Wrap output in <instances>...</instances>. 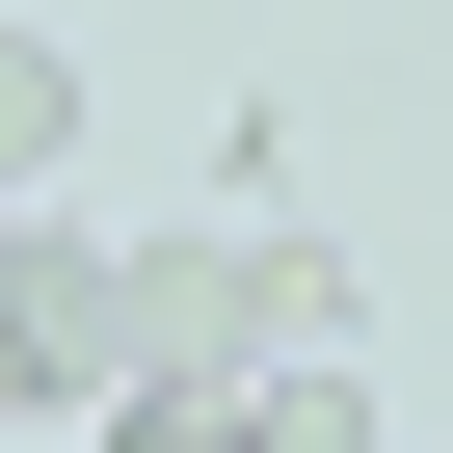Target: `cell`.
<instances>
[{
  "label": "cell",
  "mask_w": 453,
  "mask_h": 453,
  "mask_svg": "<svg viewBox=\"0 0 453 453\" xmlns=\"http://www.w3.org/2000/svg\"><path fill=\"white\" fill-rule=\"evenodd\" d=\"M0 241H27V213H0Z\"/></svg>",
  "instance_id": "6"
},
{
  "label": "cell",
  "mask_w": 453,
  "mask_h": 453,
  "mask_svg": "<svg viewBox=\"0 0 453 453\" xmlns=\"http://www.w3.org/2000/svg\"><path fill=\"white\" fill-rule=\"evenodd\" d=\"M267 453H373V400H347V347H320V373H267Z\"/></svg>",
  "instance_id": "5"
},
{
  "label": "cell",
  "mask_w": 453,
  "mask_h": 453,
  "mask_svg": "<svg viewBox=\"0 0 453 453\" xmlns=\"http://www.w3.org/2000/svg\"><path fill=\"white\" fill-rule=\"evenodd\" d=\"M134 373H160V320H134V241L27 213V241H0V400H27V426H107Z\"/></svg>",
  "instance_id": "2"
},
{
  "label": "cell",
  "mask_w": 453,
  "mask_h": 453,
  "mask_svg": "<svg viewBox=\"0 0 453 453\" xmlns=\"http://www.w3.org/2000/svg\"><path fill=\"white\" fill-rule=\"evenodd\" d=\"M134 320H160V373H320L347 347V267L294 241V213H187V241H134Z\"/></svg>",
  "instance_id": "1"
},
{
  "label": "cell",
  "mask_w": 453,
  "mask_h": 453,
  "mask_svg": "<svg viewBox=\"0 0 453 453\" xmlns=\"http://www.w3.org/2000/svg\"><path fill=\"white\" fill-rule=\"evenodd\" d=\"M54 160H81V54L0 27V213H54Z\"/></svg>",
  "instance_id": "3"
},
{
  "label": "cell",
  "mask_w": 453,
  "mask_h": 453,
  "mask_svg": "<svg viewBox=\"0 0 453 453\" xmlns=\"http://www.w3.org/2000/svg\"><path fill=\"white\" fill-rule=\"evenodd\" d=\"M107 453H267V400H241V373H134V400H107Z\"/></svg>",
  "instance_id": "4"
}]
</instances>
